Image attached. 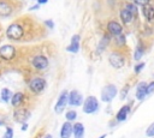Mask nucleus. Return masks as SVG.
Returning a JSON list of instances; mask_svg holds the SVG:
<instances>
[{
    "label": "nucleus",
    "instance_id": "f257e3e1",
    "mask_svg": "<svg viewBox=\"0 0 154 138\" xmlns=\"http://www.w3.org/2000/svg\"><path fill=\"white\" fill-rule=\"evenodd\" d=\"M118 94V89L114 84H107L101 89V101L102 102H111Z\"/></svg>",
    "mask_w": 154,
    "mask_h": 138
},
{
    "label": "nucleus",
    "instance_id": "f03ea898",
    "mask_svg": "<svg viewBox=\"0 0 154 138\" xmlns=\"http://www.w3.org/2000/svg\"><path fill=\"white\" fill-rule=\"evenodd\" d=\"M99 109V101L95 96H88L83 102V112L85 114H93Z\"/></svg>",
    "mask_w": 154,
    "mask_h": 138
},
{
    "label": "nucleus",
    "instance_id": "7ed1b4c3",
    "mask_svg": "<svg viewBox=\"0 0 154 138\" xmlns=\"http://www.w3.org/2000/svg\"><path fill=\"white\" fill-rule=\"evenodd\" d=\"M108 62L113 68H122L125 65V58L120 52H112L108 56Z\"/></svg>",
    "mask_w": 154,
    "mask_h": 138
},
{
    "label": "nucleus",
    "instance_id": "20e7f679",
    "mask_svg": "<svg viewBox=\"0 0 154 138\" xmlns=\"http://www.w3.org/2000/svg\"><path fill=\"white\" fill-rule=\"evenodd\" d=\"M46 88V80L41 77H34L29 80V89L34 94H40Z\"/></svg>",
    "mask_w": 154,
    "mask_h": 138
},
{
    "label": "nucleus",
    "instance_id": "39448f33",
    "mask_svg": "<svg viewBox=\"0 0 154 138\" xmlns=\"http://www.w3.org/2000/svg\"><path fill=\"white\" fill-rule=\"evenodd\" d=\"M67 103H69V91L67 90H63L60 96L58 97V101H57L55 106H54V112L57 114L63 113Z\"/></svg>",
    "mask_w": 154,
    "mask_h": 138
},
{
    "label": "nucleus",
    "instance_id": "423d86ee",
    "mask_svg": "<svg viewBox=\"0 0 154 138\" xmlns=\"http://www.w3.org/2000/svg\"><path fill=\"white\" fill-rule=\"evenodd\" d=\"M6 35H7L8 38L17 41V40H19V38L23 36V28H22L19 24L13 23V24H11V25L7 28Z\"/></svg>",
    "mask_w": 154,
    "mask_h": 138
},
{
    "label": "nucleus",
    "instance_id": "0eeeda50",
    "mask_svg": "<svg viewBox=\"0 0 154 138\" xmlns=\"http://www.w3.org/2000/svg\"><path fill=\"white\" fill-rule=\"evenodd\" d=\"M16 55V48L11 44H4L0 48V58L4 60H12Z\"/></svg>",
    "mask_w": 154,
    "mask_h": 138
},
{
    "label": "nucleus",
    "instance_id": "6e6552de",
    "mask_svg": "<svg viewBox=\"0 0 154 138\" xmlns=\"http://www.w3.org/2000/svg\"><path fill=\"white\" fill-rule=\"evenodd\" d=\"M131 113V103H128V104H124L116 114V120L118 122H122V121H125L129 116V114Z\"/></svg>",
    "mask_w": 154,
    "mask_h": 138
},
{
    "label": "nucleus",
    "instance_id": "1a4fd4ad",
    "mask_svg": "<svg viewBox=\"0 0 154 138\" xmlns=\"http://www.w3.org/2000/svg\"><path fill=\"white\" fill-rule=\"evenodd\" d=\"M31 64L37 70H45L48 66V59L45 55H36L32 58Z\"/></svg>",
    "mask_w": 154,
    "mask_h": 138
},
{
    "label": "nucleus",
    "instance_id": "9d476101",
    "mask_svg": "<svg viewBox=\"0 0 154 138\" xmlns=\"http://www.w3.org/2000/svg\"><path fill=\"white\" fill-rule=\"evenodd\" d=\"M69 104H71L73 107H78V106L83 104V97L79 94V91L72 90L71 92H69Z\"/></svg>",
    "mask_w": 154,
    "mask_h": 138
},
{
    "label": "nucleus",
    "instance_id": "9b49d317",
    "mask_svg": "<svg viewBox=\"0 0 154 138\" xmlns=\"http://www.w3.org/2000/svg\"><path fill=\"white\" fill-rule=\"evenodd\" d=\"M29 116H30V113L25 108H19V109L14 110V113H13V118L17 122H23L24 124L29 119Z\"/></svg>",
    "mask_w": 154,
    "mask_h": 138
},
{
    "label": "nucleus",
    "instance_id": "f8f14e48",
    "mask_svg": "<svg viewBox=\"0 0 154 138\" xmlns=\"http://www.w3.org/2000/svg\"><path fill=\"white\" fill-rule=\"evenodd\" d=\"M135 97L138 101H143L147 97V83L146 82H140L137 84L136 88V92H135Z\"/></svg>",
    "mask_w": 154,
    "mask_h": 138
},
{
    "label": "nucleus",
    "instance_id": "ddd939ff",
    "mask_svg": "<svg viewBox=\"0 0 154 138\" xmlns=\"http://www.w3.org/2000/svg\"><path fill=\"white\" fill-rule=\"evenodd\" d=\"M107 30H108L109 35L116 36V35H119L123 32V26L116 20H109L107 23Z\"/></svg>",
    "mask_w": 154,
    "mask_h": 138
},
{
    "label": "nucleus",
    "instance_id": "4468645a",
    "mask_svg": "<svg viewBox=\"0 0 154 138\" xmlns=\"http://www.w3.org/2000/svg\"><path fill=\"white\" fill-rule=\"evenodd\" d=\"M142 13H143V17L147 19V22L154 20V6H152L150 4L142 6Z\"/></svg>",
    "mask_w": 154,
    "mask_h": 138
},
{
    "label": "nucleus",
    "instance_id": "2eb2a0df",
    "mask_svg": "<svg viewBox=\"0 0 154 138\" xmlns=\"http://www.w3.org/2000/svg\"><path fill=\"white\" fill-rule=\"evenodd\" d=\"M119 17H120V19H122V22H123L124 24H130V23H132V20L135 19V16H134L132 13H130L126 8L120 10Z\"/></svg>",
    "mask_w": 154,
    "mask_h": 138
},
{
    "label": "nucleus",
    "instance_id": "dca6fc26",
    "mask_svg": "<svg viewBox=\"0 0 154 138\" xmlns=\"http://www.w3.org/2000/svg\"><path fill=\"white\" fill-rule=\"evenodd\" d=\"M67 52L71 53H77L79 50V35H73L71 38V43L70 46L66 48Z\"/></svg>",
    "mask_w": 154,
    "mask_h": 138
},
{
    "label": "nucleus",
    "instance_id": "f3484780",
    "mask_svg": "<svg viewBox=\"0 0 154 138\" xmlns=\"http://www.w3.org/2000/svg\"><path fill=\"white\" fill-rule=\"evenodd\" d=\"M72 136V125L71 122L66 121L63 124L61 130H60V137L61 138H70Z\"/></svg>",
    "mask_w": 154,
    "mask_h": 138
},
{
    "label": "nucleus",
    "instance_id": "a211bd4d",
    "mask_svg": "<svg viewBox=\"0 0 154 138\" xmlns=\"http://www.w3.org/2000/svg\"><path fill=\"white\" fill-rule=\"evenodd\" d=\"M72 134L75 138H83L84 137V126L81 122H76L72 126Z\"/></svg>",
    "mask_w": 154,
    "mask_h": 138
},
{
    "label": "nucleus",
    "instance_id": "6ab92c4d",
    "mask_svg": "<svg viewBox=\"0 0 154 138\" xmlns=\"http://www.w3.org/2000/svg\"><path fill=\"white\" fill-rule=\"evenodd\" d=\"M11 12H12L11 6H10V5H8L6 1L0 0V16L6 17V16H8Z\"/></svg>",
    "mask_w": 154,
    "mask_h": 138
},
{
    "label": "nucleus",
    "instance_id": "aec40b11",
    "mask_svg": "<svg viewBox=\"0 0 154 138\" xmlns=\"http://www.w3.org/2000/svg\"><path fill=\"white\" fill-rule=\"evenodd\" d=\"M23 100H24V95H23L22 92H16V94H13L12 97H11V104H12L13 107H18V106L23 102Z\"/></svg>",
    "mask_w": 154,
    "mask_h": 138
},
{
    "label": "nucleus",
    "instance_id": "412c9836",
    "mask_svg": "<svg viewBox=\"0 0 154 138\" xmlns=\"http://www.w3.org/2000/svg\"><path fill=\"white\" fill-rule=\"evenodd\" d=\"M109 35H105L101 40H100V42H99V46H97V52L99 53H101V52H103L105 49H106V47L108 46V43H109Z\"/></svg>",
    "mask_w": 154,
    "mask_h": 138
},
{
    "label": "nucleus",
    "instance_id": "4be33fe9",
    "mask_svg": "<svg viewBox=\"0 0 154 138\" xmlns=\"http://www.w3.org/2000/svg\"><path fill=\"white\" fill-rule=\"evenodd\" d=\"M143 54H144V46L142 43H138L135 49V53H134V59L136 61H140V59L143 56Z\"/></svg>",
    "mask_w": 154,
    "mask_h": 138
},
{
    "label": "nucleus",
    "instance_id": "5701e85b",
    "mask_svg": "<svg viewBox=\"0 0 154 138\" xmlns=\"http://www.w3.org/2000/svg\"><path fill=\"white\" fill-rule=\"evenodd\" d=\"M0 96H1V100H2L4 102H8V101H10V98L12 97V92H11V90H10V89L4 88V89L1 90Z\"/></svg>",
    "mask_w": 154,
    "mask_h": 138
},
{
    "label": "nucleus",
    "instance_id": "b1692460",
    "mask_svg": "<svg viewBox=\"0 0 154 138\" xmlns=\"http://www.w3.org/2000/svg\"><path fill=\"white\" fill-rule=\"evenodd\" d=\"M124 8H126L130 13H132L135 17L137 16V13H138V8H137V6L134 4V2H126L125 4V6H124Z\"/></svg>",
    "mask_w": 154,
    "mask_h": 138
},
{
    "label": "nucleus",
    "instance_id": "393cba45",
    "mask_svg": "<svg viewBox=\"0 0 154 138\" xmlns=\"http://www.w3.org/2000/svg\"><path fill=\"white\" fill-rule=\"evenodd\" d=\"M114 41H116V44L118 47H124L125 43H126V38L123 34H119V35H116L114 36Z\"/></svg>",
    "mask_w": 154,
    "mask_h": 138
},
{
    "label": "nucleus",
    "instance_id": "a878e982",
    "mask_svg": "<svg viewBox=\"0 0 154 138\" xmlns=\"http://www.w3.org/2000/svg\"><path fill=\"white\" fill-rule=\"evenodd\" d=\"M65 118L67 121H73L77 118V112L75 110H67V113L65 114Z\"/></svg>",
    "mask_w": 154,
    "mask_h": 138
},
{
    "label": "nucleus",
    "instance_id": "bb28decb",
    "mask_svg": "<svg viewBox=\"0 0 154 138\" xmlns=\"http://www.w3.org/2000/svg\"><path fill=\"white\" fill-rule=\"evenodd\" d=\"M129 90H130V86H129V85H125V86L122 89V91H120L119 98H120V100H125V98H126V96H128Z\"/></svg>",
    "mask_w": 154,
    "mask_h": 138
},
{
    "label": "nucleus",
    "instance_id": "cd10ccee",
    "mask_svg": "<svg viewBox=\"0 0 154 138\" xmlns=\"http://www.w3.org/2000/svg\"><path fill=\"white\" fill-rule=\"evenodd\" d=\"M154 94V80L147 83V96H150Z\"/></svg>",
    "mask_w": 154,
    "mask_h": 138
},
{
    "label": "nucleus",
    "instance_id": "c85d7f7f",
    "mask_svg": "<svg viewBox=\"0 0 154 138\" xmlns=\"http://www.w3.org/2000/svg\"><path fill=\"white\" fill-rule=\"evenodd\" d=\"M146 136L147 137H154V122H152L148 127H147V130H146Z\"/></svg>",
    "mask_w": 154,
    "mask_h": 138
},
{
    "label": "nucleus",
    "instance_id": "c756f323",
    "mask_svg": "<svg viewBox=\"0 0 154 138\" xmlns=\"http://www.w3.org/2000/svg\"><path fill=\"white\" fill-rule=\"evenodd\" d=\"M144 66H146V64L144 62H138L137 65H135V67H134V71H135V73L136 74H138V73H141V71L144 68Z\"/></svg>",
    "mask_w": 154,
    "mask_h": 138
},
{
    "label": "nucleus",
    "instance_id": "7c9ffc66",
    "mask_svg": "<svg viewBox=\"0 0 154 138\" xmlns=\"http://www.w3.org/2000/svg\"><path fill=\"white\" fill-rule=\"evenodd\" d=\"M132 1L136 6H146V5L150 4V0H132Z\"/></svg>",
    "mask_w": 154,
    "mask_h": 138
},
{
    "label": "nucleus",
    "instance_id": "2f4dec72",
    "mask_svg": "<svg viewBox=\"0 0 154 138\" xmlns=\"http://www.w3.org/2000/svg\"><path fill=\"white\" fill-rule=\"evenodd\" d=\"M2 138H13V130H12L11 127H7V128H6V132H5V134H4Z\"/></svg>",
    "mask_w": 154,
    "mask_h": 138
},
{
    "label": "nucleus",
    "instance_id": "473e14b6",
    "mask_svg": "<svg viewBox=\"0 0 154 138\" xmlns=\"http://www.w3.org/2000/svg\"><path fill=\"white\" fill-rule=\"evenodd\" d=\"M45 24H46L48 28H51V29H53V26H54V23H53V20H51V19L45 20Z\"/></svg>",
    "mask_w": 154,
    "mask_h": 138
},
{
    "label": "nucleus",
    "instance_id": "72a5a7b5",
    "mask_svg": "<svg viewBox=\"0 0 154 138\" xmlns=\"http://www.w3.org/2000/svg\"><path fill=\"white\" fill-rule=\"evenodd\" d=\"M38 8H40V5H38V4H36V5L31 6V7L29 8V10H30V11H32V10H38Z\"/></svg>",
    "mask_w": 154,
    "mask_h": 138
},
{
    "label": "nucleus",
    "instance_id": "f704fd0d",
    "mask_svg": "<svg viewBox=\"0 0 154 138\" xmlns=\"http://www.w3.org/2000/svg\"><path fill=\"white\" fill-rule=\"evenodd\" d=\"M48 0H37V4L38 5H43V4H47Z\"/></svg>",
    "mask_w": 154,
    "mask_h": 138
},
{
    "label": "nucleus",
    "instance_id": "c9c22d12",
    "mask_svg": "<svg viewBox=\"0 0 154 138\" xmlns=\"http://www.w3.org/2000/svg\"><path fill=\"white\" fill-rule=\"evenodd\" d=\"M26 128H28V124H26V122H24V125L22 126V130H23V131H25Z\"/></svg>",
    "mask_w": 154,
    "mask_h": 138
},
{
    "label": "nucleus",
    "instance_id": "e433bc0d",
    "mask_svg": "<svg viewBox=\"0 0 154 138\" xmlns=\"http://www.w3.org/2000/svg\"><path fill=\"white\" fill-rule=\"evenodd\" d=\"M99 138H106V134H102V136H100Z\"/></svg>",
    "mask_w": 154,
    "mask_h": 138
},
{
    "label": "nucleus",
    "instance_id": "4c0bfd02",
    "mask_svg": "<svg viewBox=\"0 0 154 138\" xmlns=\"http://www.w3.org/2000/svg\"><path fill=\"white\" fill-rule=\"evenodd\" d=\"M45 138H52V136H51V134H47V136H46Z\"/></svg>",
    "mask_w": 154,
    "mask_h": 138
},
{
    "label": "nucleus",
    "instance_id": "58836bf2",
    "mask_svg": "<svg viewBox=\"0 0 154 138\" xmlns=\"http://www.w3.org/2000/svg\"><path fill=\"white\" fill-rule=\"evenodd\" d=\"M150 138H154V137H150Z\"/></svg>",
    "mask_w": 154,
    "mask_h": 138
}]
</instances>
